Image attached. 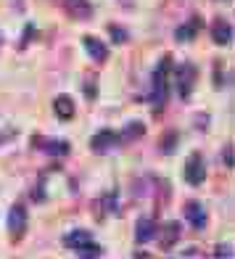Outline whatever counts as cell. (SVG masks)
<instances>
[{
  "label": "cell",
  "instance_id": "e0dca14e",
  "mask_svg": "<svg viewBox=\"0 0 235 259\" xmlns=\"http://www.w3.org/2000/svg\"><path fill=\"white\" fill-rule=\"evenodd\" d=\"M45 151H51V154H69V146L64 140H51V143L45 146Z\"/></svg>",
  "mask_w": 235,
  "mask_h": 259
},
{
  "label": "cell",
  "instance_id": "30bf717a",
  "mask_svg": "<svg viewBox=\"0 0 235 259\" xmlns=\"http://www.w3.org/2000/svg\"><path fill=\"white\" fill-rule=\"evenodd\" d=\"M156 222L154 220H148V217H140L137 220V225H135V238L137 243H148V241H154L156 238Z\"/></svg>",
  "mask_w": 235,
  "mask_h": 259
},
{
  "label": "cell",
  "instance_id": "277c9868",
  "mask_svg": "<svg viewBox=\"0 0 235 259\" xmlns=\"http://www.w3.org/2000/svg\"><path fill=\"white\" fill-rule=\"evenodd\" d=\"M196 77H198V69L193 64H180V69H177V90H180L182 98H187L193 93Z\"/></svg>",
  "mask_w": 235,
  "mask_h": 259
},
{
  "label": "cell",
  "instance_id": "d6986e66",
  "mask_svg": "<svg viewBox=\"0 0 235 259\" xmlns=\"http://www.w3.org/2000/svg\"><path fill=\"white\" fill-rule=\"evenodd\" d=\"M174 140H177V135L169 133L167 140H164V154H172V151H174Z\"/></svg>",
  "mask_w": 235,
  "mask_h": 259
},
{
  "label": "cell",
  "instance_id": "8992f818",
  "mask_svg": "<svg viewBox=\"0 0 235 259\" xmlns=\"http://www.w3.org/2000/svg\"><path fill=\"white\" fill-rule=\"evenodd\" d=\"M185 217H187V222L196 228V230H204L206 228V209L198 204V201H187L185 204Z\"/></svg>",
  "mask_w": 235,
  "mask_h": 259
},
{
  "label": "cell",
  "instance_id": "7c38bea8",
  "mask_svg": "<svg viewBox=\"0 0 235 259\" xmlns=\"http://www.w3.org/2000/svg\"><path fill=\"white\" fill-rule=\"evenodd\" d=\"M53 111L58 114V119H72L74 116V101L69 98V96H58L56 101H53Z\"/></svg>",
  "mask_w": 235,
  "mask_h": 259
},
{
  "label": "cell",
  "instance_id": "3957f363",
  "mask_svg": "<svg viewBox=\"0 0 235 259\" xmlns=\"http://www.w3.org/2000/svg\"><path fill=\"white\" fill-rule=\"evenodd\" d=\"M119 143H122L119 133H114V130H101L98 135H92V140H90V148L96 151V154H106V151L116 148Z\"/></svg>",
  "mask_w": 235,
  "mask_h": 259
},
{
  "label": "cell",
  "instance_id": "6da1fadb",
  "mask_svg": "<svg viewBox=\"0 0 235 259\" xmlns=\"http://www.w3.org/2000/svg\"><path fill=\"white\" fill-rule=\"evenodd\" d=\"M167 72H169V56H164L159 69L154 72V96H151V101L156 106H161L167 101Z\"/></svg>",
  "mask_w": 235,
  "mask_h": 259
},
{
  "label": "cell",
  "instance_id": "5bb4252c",
  "mask_svg": "<svg viewBox=\"0 0 235 259\" xmlns=\"http://www.w3.org/2000/svg\"><path fill=\"white\" fill-rule=\"evenodd\" d=\"M87 241H92V238H90V233H85V230H74V233L64 235V246H69V249H79V246H85Z\"/></svg>",
  "mask_w": 235,
  "mask_h": 259
},
{
  "label": "cell",
  "instance_id": "52a82bcc",
  "mask_svg": "<svg viewBox=\"0 0 235 259\" xmlns=\"http://www.w3.org/2000/svg\"><path fill=\"white\" fill-rule=\"evenodd\" d=\"M64 8H66L69 16H74V19H79V21H85V19L92 16L90 0H64Z\"/></svg>",
  "mask_w": 235,
  "mask_h": 259
},
{
  "label": "cell",
  "instance_id": "ba28073f",
  "mask_svg": "<svg viewBox=\"0 0 235 259\" xmlns=\"http://www.w3.org/2000/svg\"><path fill=\"white\" fill-rule=\"evenodd\" d=\"M211 40L217 45H227L232 40V27L227 19H214V24H211Z\"/></svg>",
  "mask_w": 235,
  "mask_h": 259
},
{
  "label": "cell",
  "instance_id": "2e32d148",
  "mask_svg": "<svg viewBox=\"0 0 235 259\" xmlns=\"http://www.w3.org/2000/svg\"><path fill=\"white\" fill-rule=\"evenodd\" d=\"M79 256H101V246L98 243H92V241H87L85 246H79V249H74Z\"/></svg>",
  "mask_w": 235,
  "mask_h": 259
},
{
  "label": "cell",
  "instance_id": "5b68a950",
  "mask_svg": "<svg viewBox=\"0 0 235 259\" xmlns=\"http://www.w3.org/2000/svg\"><path fill=\"white\" fill-rule=\"evenodd\" d=\"M8 230H11V238H14V241H19L21 235H24V230H27V209L21 206V204H16L14 209H11V214H8Z\"/></svg>",
  "mask_w": 235,
  "mask_h": 259
},
{
  "label": "cell",
  "instance_id": "4fadbf2b",
  "mask_svg": "<svg viewBox=\"0 0 235 259\" xmlns=\"http://www.w3.org/2000/svg\"><path fill=\"white\" fill-rule=\"evenodd\" d=\"M161 233V249H172V246H174V241H177L180 238V222H169V225L167 228H164V230H159Z\"/></svg>",
  "mask_w": 235,
  "mask_h": 259
},
{
  "label": "cell",
  "instance_id": "8fae6325",
  "mask_svg": "<svg viewBox=\"0 0 235 259\" xmlns=\"http://www.w3.org/2000/svg\"><path fill=\"white\" fill-rule=\"evenodd\" d=\"M82 45H85V51L96 58V61H106L109 58V48L98 40V37H92V34H87V37H82Z\"/></svg>",
  "mask_w": 235,
  "mask_h": 259
},
{
  "label": "cell",
  "instance_id": "9a60e30c",
  "mask_svg": "<svg viewBox=\"0 0 235 259\" xmlns=\"http://www.w3.org/2000/svg\"><path fill=\"white\" fill-rule=\"evenodd\" d=\"M143 133H146V127L140 124V122H132V124L127 127V130H124L122 135H119V138H122V140H135V138H140Z\"/></svg>",
  "mask_w": 235,
  "mask_h": 259
},
{
  "label": "cell",
  "instance_id": "9c48e42d",
  "mask_svg": "<svg viewBox=\"0 0 235 259\" xmlns=\"http://www.w3.org/2000/svg\"><path fill=\"white\" fill-rule=\"evenodd\" d=\"M201 27H204V19H201V16H193V19H187L185 24H180L174 34H177L180 42H191L196 34H198V29H201Z\"/></svg>",
  "mask_w": 235,
  "mask_h": 259
},
{
  "label": "cell",
  "instance_id": "7a4b0ae2",
  "mask_svg": "<svg viewBox=\"0 0 235 259\" xmlns=\"http://www.w3.org/2000/svg\"><path fill=\"white\" fill-rule=\"evenodd\" d=\"M185 180L191 185H201L206 180V167H204V159L201 154H191L185 161Z\"/></svg>",
  "mask_w": 235,
  "mask_h": 259
},
{
  "label": "cell",
  "instance_id": "ffe728a7",
  "mask_svg": "<svg viewBox=\"0 0 235 259\" xmlns=\"http://www.w3.org/2000/svg\"><path fill=\"white\" fill-rule=\"evenodd\" d=\"M225 164L232 167V146H225Z\"/></svg>",
  "mask_w": 235,
  "mask_h": 259
},
{
  "label": "cell",
  "instance_id": "ac0fdd59",
  "mask_svg": "<svg viewBox=\"0 0 235 259\" xmlns=\"http://www.w3.org/2000/svg\"><path fill=\"white\" fill-rule=\"evenodd\" d=\"M109 32H111V37H114L116 42H127V32H124L122 27H116V24H111V27H109Z\"/></svg>",
  "mask_w": 235,
  "mask_h": 259
}]
</instances>
